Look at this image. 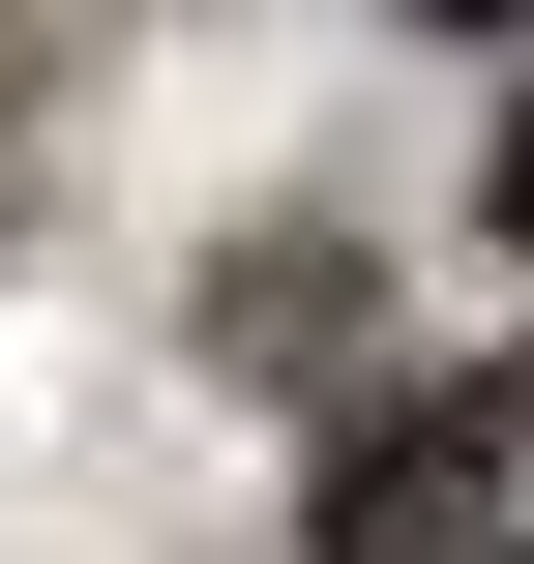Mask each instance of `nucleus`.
I'll list each match as a JSON object with an SVG mask.
<instances>
[{
    "label": "nucleus",
    "mask_w": 534,
    "mask_h": 564,
    "mask_svg": "<svg viewBox=\"0 0 534 564\" xmlns=\"http://www.w3.org/2000/svg\"><path fill=\"white\" fill-rule=\"evenodd\" d=\"M327 564H534V387H357L327 416Z\"/></svg>",
    "instance_id": "obj_1"
},
{
    "label": "nucleus",
    "mask_w": 534,
    "mask_h": 564,
    "mask_svg": "<svg viewBox=\"0 0 534 564\" xmlns=\"http://www.w3.org/2000/svg\"><path fill=\"white\" fill-rule=\"evenodd\" d=\"M208 357L238 387H357V238H238L208 268Z\"/></svg>",
    "instance_id": "obj_2"
},
{
    "label": "nucleus",
    "mask_w": 534,
    "mask_h": 564,
    "mask_svg": "<svg viewBox=\"0 0 534 564\" xmlns=\"http://www.w3.org/2000/svg\"><path fill=\"white\" fill-rule=\"evenodd\" d=\"M505 238H534V119H505Z\"/></svg>",
    "instance_id": "obj_3"
}]
</instances>
